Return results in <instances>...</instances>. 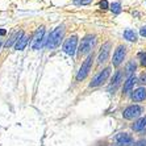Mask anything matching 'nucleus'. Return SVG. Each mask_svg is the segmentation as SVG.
<instances>
[{
	"label": "nucleus",
	"mask_w": 146,
	"mask_h": 146,
	"mask_svg": "<svg viewBox=\"0 0 146 146\" xmlns=\"http://www.w3.org/2000/svg\"><path fill=\"white\" fill-rule=\"evenodd\" d=\"M76 44H78V37L76 36H71L68 40H66L65 45H63V50H65L66 54L74 55L75 50H76Z\"/></svg>",
	"instance_id": "0eeeda50"
},
{
	"label": "nucleus",
	"mask_w": 146,
	"mask_h": 146,
	"mask_svg": "<svg viewBox=\"0 0 146 146\" xmlns=\"http://www.w3.org/2000/svg\"><path fill=\"white\" fill-rule=\"evenodd\" d=\"M146 128V116L142 117V119L137 120L134 124H133V130H136V132H139V130H142Z\"/></svg>",
	"instance_id": "2eb2a0df"
},
{
	"label": "nucleus",
	"mask_w": 146,
	"mask_h": 146,
	"mask_svg": "<svg viewBox=\"0 0 146 146\" xmlns=\"http://www.w3.org/2000/svg\"><path fill=\"white\" fill-rule=\"evenodd\" d=\"M116 141L119 145L122 146H128V145H132L133 143V137L130 136L129 133H120L116 136Z\"/></svg>",
	"instance_id": "9d476101"
},
{
	"label": "nucleus",
	"mask_w": 146,
	"mask_h": 146,
	"mask_svg": "<svg viewBox=\"0 0 146 146\" xmlns=\"http://www.w3.org/2000/svg\"><path fill=\"white\" fill-rule=\"evenodd\" d=\"M95 44H96V37L95 36H92V34L86 36V37L82 40L80 46H79V50H78L79 55H84V54H87V53H90V51L94 49Z\"/></svg>",
	"instance_id": "f03ea898"
},
{
	"label": "nucleus",
	"mask_w": 146,
	"mask_h": 146,
	"mask_svg": "<svg viewBox=\"0 0 146 146\" xmlns=\"http://www.w3.org/2000/svg\"><path fill=\"white\" fill-rule=\"evenodd\" d=\"M28 45V36H23L20 40L16 42V50H24Z\"/></svg>",
	"instance_id": "dca6fc26"
},
{
	"label": "nucleus",
	"mask_w": 146,
	"mask_h": 146,
	"mask_svg": "<svg viewBox=\"0 0 146 146\" xmlns=\"http://www.w3.org/2000/svg\"><path fill=\"white\" fill-rule=\"evenodd\" d=\"M134 146H146V139H141V141H138Z\"/></svg>",
	"instance_id": "5701e85b"
},
{
	"label": "nucleus",
	"mask_w": 146,
	"mask_h": 146,
	"mask_svg": "<svg viewBox=\"0 0 146 146\" xmlns=\"http://www.w3.org/2000/svg\"><path fill=\"white\" fill-rule=\"evenodd\" d=\"M132 99L134 102H142L146 99V88L143 87H139V88L134 90L132 94Z\"/></svg>",
	"instance_id": "9b49d317"
},
{
	"label": "nucleus",
	"mask_w": 146,
	"mask_h": 146,
	"mask_svg": "<svg viewBox=\"0 0 146 146\" xmlns=\"http://www.w3.org/2000/svg\"><path fill=\"white\" fill-rule=\"evenodd\" d=\"M111 42H106V44L102 46L100 49V53H99V57H98V62L99 65H103L104 62L108 61V57H109V53H111Z\"/></svg>",
	"instance_id": "6e6552de"
},
{
	"label": "nucleus",
	"mask_w": 146,
	"mask_h": 146,
	"mask_svg": "<svg viewBox=\"0 0 146 146\" xmlns=\"http://www.w3.org/2000/svg\"><path fill=\"white\" fill-rule=\"evenodd\" d=\"M138 58H139V63H141V66H142V67H146V53H139Z\"/></svg>",
	"instance_id": "aec40b11"
},
{
	"label": "nucleus",
	"mask_w": 146,
	"mask_h": 146,
	"mask_svg": "<svg viewBox=\"0 0 146 146\" xmlns=\"http://www.w3.org/2000/svg\"><path fill=\"white\" fill-rule=\"evenodd\" d=\"M44 34H45V28L41 27L37 29L36 34H34V38H33V45H32V48L34 50H38V49L42 46V41H44Z\"/></svg>",
	"instance_id": "1a4fd4ad"
},
{
	"label": "nucleus",
	"mask_w": 146,
	"mask_h": 146,
	"mask_svg": "<svg viewBox=\"0 0 146 146\" xmlns=\"http://www.w3.org/2000/svg\"><path fill=\"white\" fill-rule=\"evenodd\" d=\"M139 33H141V36H142V37H146V27L141 28V31H139Z\"/></svg>",
	"instance_id": "393cba45"
},
{
	"label": "nucleus",
	"mask_w": 146,
	"mask_h": 146,
	"mask_svg": "<svg viewBox=\"0 0 146 146\" xmlns=\"http://www.w3.org/2000/svg\"><path fill=\"white\" fill-rule=\"evenodd\" d=\"M121 80H122V72H121V70H119V71H117V72L115 74V76H113V79H112V84H111V87H109V91L112 92V90L115 91V90L120 86Z\"/></svg>",
	"instance_id": "f8f14e48"
},
{
	"label": "nucleus",
	"mask_w": 146,
	"mask_h": 146,
	"mask_svg": "<svg viewBox=\"0 0 146 146\" xmlns=\"http://www.w3.org/2000/svg\"><path fill=\"white\" fill-rule=\"evenodd\" d=\"M125 54H126V48L124 45H120L119 48L115 50V54H113L112 63L115 67H119V66L121 65L122 61H124V58H125Z\"/></svg>",
	"instance_id": "39448f33"
},
{
	"label": "nucleus",
	"mask_w": 146,
	"mask_h": 146,
	"mask_svg": "<svg viewBox=\"0 0 146 146\" xmlns=\"http://www.w3.org/2000/svg\"><path fill=\"white\" fill-rule=\"evenodd\" d=\"M124 38L128 41H130V42H136L137 41V34L134 33V31H132V29H126L125 32H124Z\"/></svg>",
	"instance_id": "f3484780"
},
{
	"label": "nucleus",
	"mask_w": 146,
	"mask_h": 146,
	"mask_svg": "<svg viewBox=\"0 0 146 146\" xmlns=\"http://www.w3.org/2000/svg\"><path fill=\"white\" fill-rule=\"evenodd\" d=\"M134 83H137L136 80V76H130V78H128V80L124 83V94H126V92H129L130 90L134 87Z\"/></svg>",
	"instance_id": "4468645a"
},
{
	"label": "nucleus",
	"mask_w": 146,
	"mask_h": 146,
	"mask_svg": "<svg viewBox=\"0 0 146 146\" xmlns=\"http://www.w3.org/2000/svg\"><path fill=\"white\" fill-rule=\"evenodd\" d=\"M111 75V67H106L103 71H100L98 75H96L95 78H94V80L91 82V87H98V86H102L103 83H106L107 79H108V76Z\"/></svg>",
	"instance_id": "20e7f679"
},
{
	"label": "nucleus",
	"mask_w": 146,
	"mask_h": 146,
	"mask_svg": "<svg viewBox=\"0 0 146 146\" xmlns=\"http://www.w3.org/2000/svg\"><path fill=\"white\" fill-rule=\"evenodd\" d=\"M92 0H74V4L75 5H87L90 4Z\"/></svg>",
	"instance_id": "412c9836"
},
{
	"label": "nucleus",
	"mask_w": 146,
	"mask_h": 146,
	"mask_svg": "<svg viewBox=\"0 0 146 146\" xmlns=\"http://www.w3.org/2000/svg\"><path fill=\"white\" fill-rule=\"evenodd\" d=\"M24 36V33H23V31H19V32H15L12 36H11L9 38H8V41L5 42V48H11L12 45H13V42H17V41L20 40L21 37Z\"/></svg>",
	"instance_id": "ddd939ff"
},
{
	"label": "nucleus",
	"mask_w": 146,
	"mask_h": 146,
	"mask_svg": "<svg viewBox=\"0 0 146 146\" xmlns=\"http://www.w3.org/2000/svg\"><path fill=\"white\" fill-rule=\"evenodd\" d=\"M5 33H7V32L4 31V29H0V36H4Z\"/></svg>",
	"instance_id": "a878e982"
},
{
	"label": "nucleus",
	"mask_w": 146,
	"mask_h": 146,
	"mask_svg": "<svg viewBox=\"0 0 146 146\" xmlns=\"http://www.w3.org/2000/svg\"><path fill=\"white\" fill-rule=\"evenodd\" d=\"M100 8H102V9H108L109 8L108 1H107V0H102V1H100Z\"/></svg>",
	"instance_id": "4be33fe9"
},
{
	"label": "nucleus",
	"mask_w": 146,
	"mask_h": 146,
	"mask_svg": "<svg viewBox=\"0 0 146 146\" xmlns=\"http://www.w3.org/2000/svg\"><path fill=\"white\" fill-rule=\"evenodd\" d=\"M141 113H142V108H141L139 106H130V107H128V108L124 111L122 117L126 119V120H132V119L138 117Z\"/></svg>",
	"instance_id": "423d86ee"
},
{
	"label": "nucleus",
	"mask_w": 146,
	"mask_h": 146,
	"mask_svg": "<svg viewBox=\"0 0 146 146\" xmlns=\"http://www.w3.org/2000/svg\"><path fill=\"white\" fill-rule=\"evenodd\" d=\"M136 67H137V66H136V63H134V62H129V63H128V66H126V68H125V74L126 75H128V76H129V78H130V76H133V71H134V70H136Z\"/></svg>",
	"instance_id": "a211bd4d"
},
{
	"label": "nucleus",
	"mask_w": 146,
	"mask_h": 146,
	"mask_svg": "<svg viewBox=\"0 0 146 146\" xmlns=\"http://www.w3.org/2000/svg\"><path fill=\"white\" fill-rule=\"evenodd\" d=\"M139 82H141V83H143V84H146V74H142V75H141V78H139Z\"/></svg>",
	"instance_id": "b1692460"
},
{
	"label": "nucleus",
	"mask_w": 146,
	"mask_h": 146,
	"mask_svg": "<svg viewBox=\"0 0 146 146\" xmlns=\"http://www.w3.org/2000/svg\"><path fill=\"white\" fill-rule=\"evenodd\" d=\"M0 48H1V42H0Z\"/></svg>",
	"instance_id": "bb28decb"
},
{
	"label": "nucleus",
	"mask_w": 146,
	"mask_h": 146,
	"mask_svg": "<svg viewBox=\"0 0 146 146\" xmlns=\"http://www.w3.org/2000/svg\"><path fill=\"white\" fill-rule=\"evenodd\" d=\"M63 34H65V27L63 25L55 28L54 31L50 33V36H49L48 42H46V48L50 49V50L58 48L59 44H61V40L63 38Z\"/></svg>",
	"instance_id": "f257e3e1"
},
{
	"label": "nucleus",
	"mask_w": 146,
	"mask_h": 146,
	"mask_svg": "<svg viewBox=\"0 0 146 146\" xmlns=\"http://www.w3.org/2000/svg\"><path fill=\"white\" fill-rule=\"evenodd\" d=\"M111 9H112L113 13H120V12H121V3H119V1L113 3L112 5H111Z\"/></svg>",
	"instance_id": "6ab92c4d"
},
{
	"label": "nucleus",
	"mask_w": 146,
	"mask_h": 146,
	"mask_svg": "<svg viewBox=\"0 0 146 146\" xmlns=\"http://www.w3.org/2000/svg\"><path fill=\"white\" fill-rule=\"evenodd\" d=\"M92 62H94V55H88V57H87V59L82 63L80 68H79L78 74H76V80L80 82V80H83V79L87 78V75H88L90 71H91Z\"/></svg>",
	"instance_id": "7ed1b4c3"
}]
</instances>
